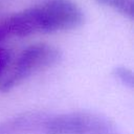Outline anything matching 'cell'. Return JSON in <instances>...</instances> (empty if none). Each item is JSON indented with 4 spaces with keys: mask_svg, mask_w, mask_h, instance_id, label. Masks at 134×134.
Instances as JSON below:
<instances>
[{
    "mask_svg": "<svg viewBox=\"0 0 134 134\" xmlns=\"http://www.w3.org/2000/svg\"><path fill=\"white\" fill-rule=\"evenodd\" d=\"M85 22L81 7L71 0H44L18 12L1 24L7 37H28L79 28Z\"/></svg>",
    "mask_w": 134,
    "mask_h": 134,
    "instance_id": "obj_1",
    "label": "cell"
},
{
    "mask_svg": "<svg viewBox=\"0 0 134 134\" xmlns=\"http://www.w3.org/2000/svg\"><path fill=\"white\" fill-rule=\"evenodd\" d=\"M62 58V51L48 43H36L27 46L19 54L10 73L0 84L2 92H8L34 73L55 65Z\"/></svg>",
    "mask_w": 134,
    "mask_h": 134,
    "instance_id": "obj_2",
    "label": "cell"
},
{
    "mask_svg": "<svg viewBox=\"0 0 134 134\" xmlns=\"http://www.w3.org/2000/svg\"><path fill=\"white\" fill-rule=\"evenodd\" d=\"M106 117L87 111L64 113L47 119L45 134H98L113 128Z\"/></svg>",
    "mask_w": 134,
    "mask_h": 134,
    "instance_id": "obj_3",
    "label": "cell"
},
{
    "mask_svg": "<svg viewBox=\"0 0 134 134\" xmlns=\"http://www.w3.org/2000/svg\"><path fill=\"white\" fill-rule=\"evenodd\" d=\"M36 119L37 117L34 113H24L22 115L15 116L6 122L0 125V134H14L22 131L25 128L34 125V121Z\"/></svg>",
    "mask_w": 134,
    "mask_h": 134,
    "instance_id": "obj_4",
    "label": "cell"
},
{
    "mask_svg": "<svg viewBox=\"0 0 134 134\" xmlns=\"http://www.w3.org/2000/svg\"><path fill=\"white\" fill-rule=\"evenodd\" d=\"M102 5L110 7L122 16L133 19L134 17V2L133 0H95Z\"/></svg>",
    "mask_w": 134,
    "mask_h": 134,
    "instance_id": "obj_5",
    "label": "cell"
},
{
    "mask_svg": "<svg viewBox=\"0 0 134 134\" xmlns=\"http://www.w3.org/2000/svg\"><path fill=\"white\" fill-rule=\"evenodd\" d=\"M112 74L120 83L128 87H133L134 84V73L133 71L125 66H116L112 70Z\"/></svg>",
    "mask_w": 134,
    "mask_h": 134,
    "instance_id": "obj_6",
    "label": "cell"
},
{
    "mask_svg": "<svg viewBox=\"0 0 134 134\" xmlns=\"http://www.w3.org/2000/svg\"><path fill=\"white\" fill-rule=\"evenodd\" d=\"M9 60H10L9 52L5 48L0 47V76L5 71V69H6V67L9 63Z\"/></svg>",
    "mask_w": 134,
    "mask_h": 134,
    "instance_id": "obj_7",
    "label": "cell"
},
{
    "mask_svg": "<svg viewBox=\"0 0 134 134\" xmlns=\"http://www.w3.org/2000/svg\"><path fill=\"white\" fill-rule=\"evenodd\" d=\"M98 134H119V133H117V132L115 131V128L113 127V128H111V129H109V130H106V131H104V132H100V133H98Z\"/></svg>",
    "mask_w": 134,
    "mask_h": 134,
    "instance_id": "obj_8",
    "label": "cell"
}]
</instances>
